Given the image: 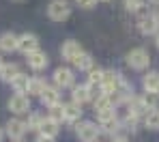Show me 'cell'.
<instances>
[{
  "instance_id": "6da1fadb",
  "label": "cell",
  "mask_w": 159,
  "mask_h": 142,
  "mask_svg": "<svg viewBox=\"0 0 159 142\" xmlns=\"http://www.w3.org/2000/svg\"><path fill=\"white\" fill-rule=\"evenodd\" d=\"M148 62H151V54L144 50V48H135L131 50L129 54H127V65L131 67V69H146L148 67Z\"/></svg>"
},
{
  "instance_id": "7a4b0ae2",
  "label": "cell",
  "mask_w": 159,
  "mask_h": 142,
  "mask_svg": "<svg viewBox=\"0 0 159 142\" xmlns=\"http://www.w3.org/2000/svg\"><path fill=\"white\" fill-rule=\"evenodd\" d=\"M48 15H50V20H54V22H65L71 15V7L65 0H52L50 7H48Z\"/></svg>"
},
{
  "instance_id": "3957f363",
  "label": "cell",
  "mask_w": 159,
  "mask_h": 142,
  "mask_svg": "<svg viewBox=\"0 0 159 142\" xmlns=\"http://www.w3.org/2000/svg\"><path fill=\"white\" fill-rule=\"evenodd\" d=\"M75 134H78V138L82 142H97L99 134H101V129H99L95 123L84 121V123H80L78 127H75Z\"/></svg>"
},
{
  "instance_id": "277c9868",
  "label": "cell",
  "mask_w": 159,
  "mask_h": 142,
  "mask_svg": "<svg viewBox=\"0 0 159 142\" xmlns=\"http://www.w3.org/2000/svg\"><path fill=\"white\" fill-rule=\"evenodd\" d=\"M138 30L144 34V37H151V34H157L159 32V17L157 15H142L138 20Z\"/></svg>"
},
{
  "instance_id": "5b68a950",
  "label": "cell",
  "mask_w": 159,
  "mask_h": 142,
  "mask_svg": "<svg viewBox=\"0 0 159 142\" xmlns=\"http://www.w3.org/2000/svg\"><path fill=\"white\" fill-rule=\"evenodd\" d=\"M17 50L24 52L26 56L30 54V52L39 50V37L32 34V32H24V34H20V37H17Z\"/></svg>"
},
{
  "instance_id": "8992f818",
  "label": "cell",
  "mask_w": 159,
  "mask_h": 142,
  "mask_svg": "<svg viewBox=\"0 0 159 142\" xmlns=\"http://www.w3.org/2000/svg\"><path fill=\"white\" fill-rule=\"evenodd\" d=\"M120 80H123L120 73H116V71H106V73H103V82H101V95H112V93H116Z\"/></svg>"
},
{
  "instance_id": "52a82bcc",
  "label": "cell",
  "mask_w": 159,
  "mask_h": 142,
  "mask_svg": "<svg viewBox=\"0 0 159 142\" xmlns=\"http://www.w3.org/2000/svg\"><path fill=\"white\" fill-rule=\"evenodd\" d=\"M54 82H56V88H69V86H73V82H75V76H73L71 69L58 67L54 71Z\"/></svg>"
},
{
  "instance_id": "ba28073f",
  "label": "cell",
  "mask_w": 159,
  "mask_h": 142,
  "mask_svg": "<svg viewBox=\"0 0 159 142\" xmlns=\"http://www.w3.org/2000/svg\"><path fill=\"white\" fill-rule=\"evenodd\" d=\"M9 110L15 114H24L30 110V99H28L26 95H22V93H17V95H13L11 97V101H9Z\"/></svg>"
},
{
  "instance_id": "9c48e42d",
  "label": "cell",
  "mask_w": 159,
  "mask_h": 142,
  "mask_svg": "<svg viewBox=\"0 0 159 142\" xmlns=\"http://www.w3.org/2000/svg\"><path fill=\"white\" fill-rule=\"evenodd\" d=\"M28 65H30V69H34V71L45 69V67H48V54L41 52V50L30 52V54H28Z\"/></svg>"
},
{
  "instance_id": "30bf717a",
  "label": "cell",
  "mask_w": 159,
  "mask_h": 142,
  "mask_svg": "<svg viewBox=\"0 0 159 142\" xmlns=\"http://www.w3.org/2000/svg\"><path fill=\"white\" fill-rule=\"evenodd\" d=\"M26 123L24 121H20V118H13V121H9V125H7V134H9V138H13V140H20L24 134H26Z\"/></svg>"
},
{
  "instance_id": "8fae6325",
  "label": "cell",
  "mask_w": 159,
  "mask_h": 142,
  "mask_svg": "<svg viewBox=\"0 0 159 142\" xmlns=\"http://www.w3.org/2000/svg\"><path fill=\"white\" fill-rule=\"evenodd\" d=\"M80 52H82V48H80L78 41H65V43H62V48H60L62 58H65V60H71V62H73V58L78 56Z\"/></svg>"
},
{
  "instance_id": "7c38bea8",
  "label": "cell",
  "mask_w": 159,
  "mask_h": 142,
  "mask_svg": "<svg viewBox=\"0 0 159 142\" xmlns=\"http://www.w3.org/2000/svg\"><path fill=\"white\" fill-rule=\"evenodd\" d=\"M41 101L45 103V106H54V103H60V95H58V88H54V86H45L43 90H41Z\"/></svg>"
},
{
  "instance_id": "4fadbf2b",
  "label": "cell",
  "mask_w": 159,
  "mask_h": 142,
  "mask_svg": "<svg viewBox=\"0 0 159 142\" xmlns=\"http://www.w3.org/2000/svg\"><path fill=\"white\" fill-rule=\"evenodd\" d=\"M39 131H41V136H45V138H56V136H58V123L48 116V118H43Z\"/></svg>"
},
{
  "instance_id": "5bb4252c",
  "label": "cell",
  "mask_w": 159,
  "mask_h": 142,
  "mask_svg": "<svg viewBox=\"0 0 159 142\" xmlns=\"http://www.w3.org/2000/svg\"><path fill=\"white\" fill-rule=\"evenodd\" d=\"M0 50L2 52H15L17 50V37L13 32H2V37H0Z\"/></svg>"
},
{
  "instance_id": "9a60e30c",
  "label": "cell",
  "mask_w": 159,
  "mask_h": 142,
  "mask_svg": "<svg viewBox=\"0 0 159 142\" xmlns=\"http://www.w3.org/2000/svg\"><path fill=\"white\" fill-rule=\"evenodd\" d=\"M90 97H93V90H90V86H88V84H86V86H75V88H73V101L80 103V106L86 103Z\"/></svg>"
},
{
  "instance_id": "2e32d148",
  "label": "cell",
  "mask_w": 159,
  "mask_h": 142,
  "mask_svg": "<svg viewBox=\"0 0 159 142\" xmlns=\"http://www.w3.org/2000/svg\"><path fill=\"white\" fill-rule=\"evenodd\" d=\"M73 65L78 67L80 71H90L93 69V56L86 54V52H80L78 56L73 58Z\"/></svg>"
},
{
  "instance_id": "e0dca14e",
  "label": "cell",
  "mask_w": 159,
  "mask_h": 142,
  "mask_svg": "<svg viewBox=\"0 0 159 142\" xmlns=\"http://www.w3.org/2000/svg\"><path fill=\"white\" fill-rule=\"evenodd\" d=\"M17 73H20V69H17L15 62H4V65L0 67V78H2L4 82H11Z\"/></svg>"
},
{
  "instance_id": "ac0fdd59",
  "label": "cell",
  "mask_w": 159,
  "mask_h": 142,
  "mask_svg": "<svg viewBox=\"0 0 159 142\" xmlns=\"http://www.w3.org/2000/svg\"><path fill=\"white\" fill-rule=\"evenodd\" d=\"M144 88L146 93H159V73L157 71H151L144 76Z\"/></svg>"
},
{
  "instance_id": "d6986e66",
  "label": "cell",
  "mask_w": 159,
  "mask_h": 142,
  "mask_svg": "<svg viewBox=\"0 0 159 142\" xmlns=\"http://www.w3.org/2000/svg\"><path fill=\"white\" fill-rule=\"evenodd\" d=\"M129 108H131L129 112H131L133 118H138V116H146V114L151 112V110L146 108V103H144L142 99H133V97H131V103H129Z\"/></svg>"
},
{
  "instance_id": "ffe728a7",
  "label": "cell",
  "mask_w": 159,
  "mask_h": 142,
  "mask_svg": "<svg viewBox=\"0 0 159 142\" xmlns=\"http://www.w3.org/2000/svg\"><path fill=\"white\" fill-rule=\"evenodd\" d=\"M80 116H82V106L80 103H67L65 106V121H69V123H73V121H78Z\"/></svg>"
},
{
  "instance_id": "44dd1931",
  "label": "cell",
  "mask_w": 159,
  "mask_h": 142,
  "mask_svg": "<svg viewBox=\"0 0 159 142\" xmlns=\"http://www.w3.org/2000/svg\"><path fill=\"white\" fill-rule=\"evenodd\" d=\"M133 86L127 82V80H120V84H118V88H116V97L118 99H131L133 95Z\"/></svg>"
},
{
  "instance_id": "7402d4cb",
  "label": "cell",
  "mask_w": 159,
  "mask_h": 142,
  "mask_svg": "<svg viewBox=\"0 0 159 142\" xmlns=\"http://www.w3.org/2000/svg\"><path fill=\"white\" fill-rule=\"evenodd\" d=\"M95 112H97V118H99V123H101V125H107V123L116 121V112H114V108H106V110H95Z\"/></svg>"
},
{
  "instance_id": "603a6c76",
  "label": "cell",
  "mask_w": 159,
  "mask_h": 142,
  "mask_svg": "<svg viewBox=\"0 0 159 142\" xmlns=\"http://www.w3.org/2000/svg\"><path fill=\"white\" fill-rule=\"evenodd\" d=\"M11 84H13V88H15V93H26L28 88V76H22V73H17L13 80H11Z\"/></svg>"
},
{
  "instance_id": "cb8c5ba5",
  "label": "cell",
  "mask_w": 159,
  "mask_h": 142,
  "mask_svg": "<svg viewBox=\"0 0 159 142\" xmlns=\"http://www.w3.org/2000/svg\"><path fill=\"white\" fill-rule=\"evenodd\" d=\"M144 123H146L148 129L157 131V129H159V112H157V110H151V112L144 116Z\"/></svg>"
},
{
  "instance_id": "d4e9b609",
  "label": "cell",
  "mask_w": 159,
  "mask_h": 142,
  "mask_svg": "<svg viewBox=\"0 0 159 142\" xmlns=\"http://www.w3.org/2000/svg\"><path fill=\"white\" fill-rule=\"evenodd\" d=\"M45 88V84L39 80V78H32V80H28V88L26 93L28 95H41V90Z\"/></svg>"
},
{
  "instance_id": "484cf974",
  "label": "cell",
  "mask_w": 159,
  "mask_h": 142,
  "mask_svg": "<svg viewBox=\"0 0 159 142\" xmlns=\"http://www.w3.org/2000/svg\"><path fill=\"white\" fill-rule=\"evenodd\" d=\"M50 118H54L56 123L65 121V106H60V103H54V106H50Z\"/></svg>"
},
{
  "instance_id": "4316f807",
  "label": "cell",
  "mask_w": 159,
  "mask_h": 142,
  "mask_svg": "<svg viewBox=\"0 0 159 142\" xmlns=\"http://www.w3.org/2000/svg\"><path fill=\"white\" fill-rule=\"evenodd\" d=\"M142 101L146 103L148 110H155V108L159 106V93H146V95L142 97Z\"/></svg>"
},
{
  "instance_id": "83f0119b",
  "label": "cell",
  "mask_w": 159,
  "mask_h": 142,
  "mask_svg": "<svg viewBox=\"0 0 159 142\" xmlns=\"http://www.w3.org/2000/svg\"><path fill=\"white\" fill-rule=\"evenodd\" d=\"M142 7H144V0H125V9H127V11H131V13L140 11Z\"/></svg>"
},
{
  "instance_id": "f1b7e54d",
  "label": "cell",
  "mask_w": 159,
  "mask_h": 142,
  "mask_svg": "<svg viewBox=\"0 0 159 142\" xmlns=\"http://www.w3.org/2000/svg\"><path fill=\"white\" fill-rule=\"evenodd\" d=\"M41 123H43V118H41L39 114H32V116L28 118L26 127H28V129H37V131H39V127H41Z\"/></svg>"
},
{
  "instance_id": "f546056e",
  "label": "cell",
  "mask_w": 159,
  "mask_h": 142,
  "mask_svg": "<svg viewBox=\"0 0 159 142\" xmlns=\"http://www.w3.org/2000/svg\"><path fill=\"white\" fill-rule=\"evenodd\" d=\"M97 4V0H78V7H82V9H93Z\"/></svg>"
},
{
  "instance_id": "4dcf8cb0",
  "label": "cell",
  "mask_w": 159,
  "mask_h": 142,
  "mask_svg": "<svg viewBox=\"0 0 159 142\" xmlns=\"http://www.w3.org/2000/svg\"><path fill=\"white\" fill-rule=\"evenodd\" d=\"M37 142H54V140H52V138H45V136H41V138H39Z\"/></svg>"
},
{
  "instance_id": "1f68e13d",
  "label": "cell",
  "mask_w": 159,
  "mask_h": 142,
  "mask_svg": "<svg viewBox=\"0 0 159 142\" xmlns=\"http://www.w3.org/2000/svg\"><path fill=\"white\" fill-rule=\"evenodd\" d=\"M112 142H129V140H127V138H120V136H118V138H114Z\"/></svg>"
},
{
  "instance_id": "d6a6232c",
  "label": "cell",
  "mask_w": 159,
  "mask_h": 142,
  "mask_svg": "<svg viewBox=\"0 0 159 142\" xmlns=\"http://www.w3.org/2000/svg\"><path fill=\"white\" fill-rule=\"evenodd\" d=\"M2 138H4V131H2V127H0V142H2Z\"/></svg>"
},
{
  "instance_id": "836d02e7",
  "label": "cell",
  "mask_w": 159,
  "mask_h": 142,
  "mask_svg": "<svg viewBox=\"0 0 159 142\" xmlns=\"http://www.w3.org/2000/svg\"><path fill=\"white\" fill-rule=\"evenodd\" d=\"M155 43H157V48H159V32H157V41H155Z\"/></svg>"
},
{
  "instance_id": "e575fe53",
  "label": "cell",
  "mask_w": 159,
  "mask_h": 142,
  "mask_svg": "<svg viewBox=\"0 0 159 142\" xmlns=\"http://www.w3.org/2000/svg\"><path fill=\"white\" fill-rule=\"evenodd\" d=\"M151 2H153V4H159V0H151Z\"/></svg>"
},
{
  "instance_id": "d590c367",
  "label": "cell",
  "mask_w": 159,
  "mask_h": 142,
  "mask_svg": "<svg viewBox=\"0 0 159 142\" xmlns=\"http://www.w3.org/2000/svg\"><path fill=\"white\" fill-rule=\"evenodd\" d=\"M2 65H4V62H2V58H0V67H2Z\"/></svg>"
},
{
  "instance_id": "8d00e7d4",
  "label": "cell",
  "mask_w": 159,
  "mask_h": 142,
  "mask_svg": "<svg viewBox=\"0 0 159 142\" xmlns=\"http://www.w3.org/2000/svg\"><path fill=\"white\" fill-rule=\"evenodd\" d=\"M17 142H20V140H17Z\"/></svg>"
},
{
  "instance_id": "74e56055",
  "label": "cell",
  "mask_w": 159,
  "mask_h": 142,
  "mask_svg": "<svg viewBox=\"0 0 159 142\" xmlns=\"http://www.w3.org/2000/svg\"><path fill=\"white\" fill-rule=\"evenodd\" d=\"M157 17H159V15H157Z\"/></svg>"
}]
</instances>
